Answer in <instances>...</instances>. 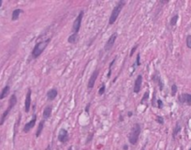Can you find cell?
Masks as SVG:
<instances>
[{"instance_id": "1", "label": "cell", "mask_w": 191, "mask_h": 150, "mask_svg": "<svg viewBox=\"0 0 191 150\" xmlns=\"http://www.w3.org/2000/svg\"><path fill=\"white\" fill-rule=\"evenodd\" d=\"M141 125L139 123L134 124L131 128V130L128 134V141L131 143L132 145H137V143L139 141V137H140L141 134Z\"/></svg>"}, {"instance_id": "2", "label": "cell", "mask_w": 191, "mask_h": 150, "mask_svg": "<svg viewBox=\"0 0 191 150\" xmlns=\"http://www.w3.org/2000/svg\"><path fill=\"white\" fill-rule=\"evenodd\" d=\"M50 41H51V38H49V39H47L45 40L40 41V42H38L36 44L33 51H32V57H33L34 59L38 58V57L43 53V51L47 48L48 44L50 43Z\"/></svg>"}, {"instance_id": "3", "label": "cell", "mask_w": 191, "mask_h": 150, "mask_svg": "<svg viewBox=\"0 0 191 150\" xmlns=\"http://www.w3.org/2000/svg\"><path fill=\"white\" fill-rule=\"evenodd\" d=\"M126 6V1L124 0H120L117 5L115 6L114 8H113L112 13H111V16H110V19H109V24H113L115 23V21L117 20L119 14L121 13L123 8H124Z\"/></svg>"}, {"instance_id": "4", "label": "cell", "mask_w": 191, "mask_h": 150, "mask_svg": "<svg viewBox=\"0 0 191 150\" xmlns=\"http://www.w3.org/2000/svg\"><path fill=\"white\" fill-rule=\"evenodd\" d=\"M16 103H17V98H16V95L13 94V95H11V98H9V107L7 108V110H6V111L4 112V113H3L2 116H1V118H0V126H2L3 124H4L6 118H7V116H9V112H11V111L12 110V108H13V107L15 106Z\"/></svg>"}, {"instance_id": "5", "label": "cell", "mask_w": 191, "mask_h": 150, "mask_svg": "<svg viewBox=\"0 0 191 150\" xmlns=\"http://www.w3.org/2000/svg\"><path fill=\"white\" fill-rule=\"evenodd\" d=\"M83 11H82L77 16V18L75 19V21L73 22V25H72V31L74 34H78L81 28V24H82L83 21Z\"/></svg>"}, {"instance_id": "6", "label": "cell", "mask_w": 191, "mask_h": 150, "mask_svg": "<svg viewBox=\"0 0 191 150\" xmlns=\"http://www.w3.org/2000/svg\"><path fill=\"white\" fill-rule=\"evenodd\" d=\"M117 37H118L117 33L114 32V33H113L112 36L109 38V40H107V42H106L105 46H104V50L105 51H110L112 49V46H113V44H114V42H115L116 39H117Z\"/></svg>"}, {"instance_id": "7", "label": "cell", "mask_w": 191, "mask_h": 150, "mask_svg": "<svg viewBox=\"0 0 191 150\" xmlns=\"http://www.w3.org/2000/svg\"><path fill=\"white\" fill-rule=\"evenodd\" d=\"M178 101L180 103H184V104H187L191 106V94H187V93H183L181 94L179 97H178Z\"/></svg>"}, {"instance_id": "8", "label": "cell", "mask_w": 191, "mask_h": 150, "mask_svg": "<svg viewBox=\"0 0 191 150\" xmlns=\"http://www.w3.org/2000/svg\"><path fill=\"white\" fill-rule=\"evenodd\" d=\"M31 95H32V90L31 88L27 89L26 97H25V101H24V111L25 113H29L31 107Z\"/></svg>"}, {"instance_id": "9", "label": "cell", "mask_w": 191, "mask_h": 150, "mask_svg": "<svg viewBox=\"0 0 191 150\" xmlns=\"http://www.w3.org/2000/svg\"><path fill=\"white\" fill-rule=\"evenodd\" d=\"M98 73H99V69H96V71H93L92 75L90 76V78L88 80V84H87V87H88L89 89H92L94 87L95 83H96V80L98 76Z\"/></svg>"}, {"instance_id": "10", "label": "cell", "mask_w": 191, "mask_h": 150, "mask_svg": "<svg viewBox=\"0 0 191 150\" xmlns=\"http://www.w3.org/2000/svg\"><path fill=\"white\" fill-rule=\"evenodd\" d=\"M36 121H37V114H34L33 116H32V119L29 121L28 123H26L24 127V132L27 133L29 130H31L36 125Z\"/></svg>"}, {"instance_id": "11", "label": "cell", "mask_w": 191, "mask_h": 150, "mask_svg": "<svg viewBox=\"0 0 191 150\" xmlns=\"http://www.w3.org/2000/svg\"><path fill=\"white\" fill-rule=\"evenodd\" d=\"M69 140V132L67 130L61 129L58 133V141L61 143H66Z\"/></svg>"}, {"instance_id": "12", "label": "cell", "mask_w": 191, "mask_h": 150, "mask_svg": "<svg viewBox=\"0 0 191 150\" xmlns=\"http://www.w3.org/2000/svg\"><path fill=\"white\" fill-rule=\"evenodd\" d=\"M141 83H142V75H138L137 78L135 80V84H134V87H133V91L134 93L138 94L139 92L141 91Z\"/></svg>"}, {"instance_id": "13", "label": "cell", "mask_w": 191, "mask_h": 150, "mask_svg": "<svg viewBox=\"0 0 191 150\" xmlns=\"http://www.w3.org/2000/svg\"><path fill=\"white\" fill-rule=\"evenodd\" d=\"M57 95H58L57 89L56 88H52L47 92V100H50V101L54 100V98L57 97Z\"/></svg>"}, {"instance_id": "14", "label": "cell", "mask_w": 191, "mask_h": 150, "mask_svg": "<svg viewBox=\"0 0 191 150\" xmlns=\"http://www.w3.org/2000/svg\"><path fill=\"white\" fill-rule=\"evenodd\" d=\"M153 80L158 85V87H159V90L162 91L163 87H164V84H163L162 80H161V78H160L159 74H158V72H157V74H155V76L153 77Z\"/></svg>"}, {"instance_id": "15", "label": "cell", "mask_w": 191, "mask_h": 150, "mask_svg": "<svg viewBox=\"0 0 191 150\" xmlns=\"http://www.w3.org/2000/svg\"><path fill=\"white\" fill-rule=\"evenodd\" d=\"M52 109H53V108H52V106H47L43 110V113H42V119L43 120H46V119L50 118V117H51Z\"/></svg>"}, {"instance_id": "16", "label": "cell", "mask_w": 191, "mask_h": 150, "mask_svg": "<svg viewBox=\"0 0 191 150\" xmlns=\"http://www.w3.org/2000/svg\"><path fill=\"white\" fill-rule=\"evenodd\" d=\"M24 11L21 9H14L13 12H12V16H11V20L12 21H17L19 17H20L21 13H22Z\"/></svg>"}, {"instance_id": "17", "label": "cell", "mask_w": 191, "mask_h": 150, "mask_svg": "<svg viewBox=\"0 0 191 150\" xmlns=\"http://www.w3.org/2000/svg\"><path fill=\"white\" fill-rule=\"evenodd\" d=\"M44 124H45V120H41L40 124H38V130H37V132H36V137H40L41 132H42L43 130V128H44Z\"/></svg>"}, {"instance_id": "18", "label": "cell", "mask_w": 191, "mask_h": 150, "mask_svg": "<svg viewBox=\"0 0 191 150\" xmlns=\"http://www.w3.org/2000/svg\"><path fill=\"white\" fill-rule=\"evenodd\" d=\"M9 85H6V87L2 89V91H1V93H0V100H3V98H5L7 96L9 95Z\"/></svg>"}, {"instance_id": "19", "label": "cell", "mask_w": 191, "mask_h": 150, "mask_svg": "<svg viewBox=\"0 0 191 150\" xmlns=\"http://www.w3.org/2000/svg\"><path fill=\"white\" fill-rule=\"evenodd\" d=\"M78 40H79L78 34H74L73 33L72 35H70V36L69 37V39H67V41H69V42L71 43V44H75V43H77Z\"/></svg>"}, {"instance_id": "20", "label": "cell", "mask_w": 191, "mask_h": 150, "mask_svg": "<svg viewBox=\"0 0 191 150\" xmlns=\"http://www.w3.org/2000/svg\"><path fill=\"white\" fill-rule=\"evenodd\" d=\"M181 129H182V128H181V125H180L179 123H177V124H176V126H175V128H174V130H173V133H172L173 138H175L176 135L180 132Z\"/></svg>"}, {"instance_id": "21", "label": "cell", "mask_w": 191, "mask_h": 150, "mask_svg": "<svg viewBox=\"0 0 191 150\" xmlns=\"http://www.w3.org/2000/svg\"><path fill=\"white\" fill-rule=\"evenodd\" d=\"M178 19H179V16H178L177 14H176V15H174V16H172V17L171 18L170 24H171V26H173V25H175V24H176L177 21H178Z\"/></svg>"}, {"instance_id": "22", "label": "cell", "mask_w": 191, "mask_h": 150, "mask_svg": "<svg viewBox=\"0 0 191 150\" xmlns=\"http://www.w3.org/2000/svg\"><path fill=\"white\" fill-rule=\"evenodd\" d=\"M115 60H116V57H114V58L112 59V63H111V64H110V65H109V72H108V75H107V77H108V78H110V77H111V74H112V68L113 64L115 63Z\"/></svg>"}, {"instance_id": "23", "label": "cell", "mask_w": 191, "mask_h": 150, "mask_svg": "<svg viewBox=\"0 0 191 150\" xmlns=\"http://www.w3.org/2000/svg\"><path fill=\"white\" fill-rule=\"evenodd\" d=\"M148 98H149V91H146L143 94V97H142V98L141 100V104H143L145 101L148 100Z\"/></svg>"}, {"instance_id": "24", "label": "cell", "mask_w": 191, "mask_h": 150, "mask_svg": "<svg viewBox=\"0 0 191 150\" xmlns=\"http://www.w3.org/2000/svg\"><path fill=\"white\" fill-rule=\"evenodd\" d=\"M177 90H178V88H177V85H175V84H173L172 85H171V96H175L176 95V93H177Z\"/></svg>"}, {"instance_id": "25", "label": "cell", "mask_w": 191, "mask_h": 150, "mask_svg": "<svg viewBox=\"0 0 191 150\" xmlns=\"http://www.w3.org/2000/svg\"><path fill=\"white\" fill-rule=\"evenodd\" d=\"M156 121L158 123V124H160V125H163L164 124V118H163V116H157L156 117Z\"/></svg>"}, {"instance_id": "26", "label": "cell", "mask_w": 191, "mask_h": 150, "mask_svg": "<svg viewBox=\"0 0 191 150\" xmlns=\"http://www.w3.org/2000/svg\"><path fill=\"white\" fill-rule=\"evenodd\" d=\"M186 46L188 47L189 49H191V35L187 36L186 38Z\"/></svg>"}, {"instance_id": "27", "label": "cell", "mask_w": 191, "mask_h": 150, "mask_svg": "<svg viewBox=\"0 0 191 150\" xmlns=\"http://www.w3.org/2000/svg\"><path fill=\"white\" fill-rule=\"evenodd\" d=\"M105 89H106V87H105V85H103L101 87H100V89L98 90V95L99 96H102L103 94H104V92H105Z\"/></svg>"}, {"instance_id": "28", "label": "cell", "mask_w": 191, "mask_h": 150, "mask_svg": "<svg viewBox=\"0 0 191 150\" xmlns=\"http://www.w3.org/2000/svg\"><path fill=\"white\" fill-rule=\"evenodd\" d=\"M136 66H141V55L138 54L137 55V58H136Z\"/></svg>"}, {"instance_id": "29", "label": "cell", "mask_w": 191, "mask_h": 150, "mask_svg": "<svg viewBox=\"0 0 191 150\" xmlns=\"http://www.w3.org/2000/svg\"><path fill=\"white\" fill-rule=\"evenodd\" d=\"M156 97H157V95H156V92L154 93V96H153V98H152V106H156Z\"/></svg>"}, {"instance_id": "30", "label": "cell", "mask_w": 191, "mask_h": 150, "mask_svg": "<svg viewBox=\"0 0 191 150\" xmlns=\"http://www.w3.org/2000/svg\"><path fill=\"white\" fill-rule=\"evenodd\" d=\"M157 105H158V109H162L163 108V102L161 100H157Z\"/></svg>"}, {"instance_id": "31", "label": "cell", "mask_w": 191, "mask_h": 150, "mask_svg": "<svg viewBox=\"0 0 191 150\" xmlns=\"http://www.w3.org/2000/svg\"><path fill=\"white\" fill-rule=\"evenodd\" d=\"M137 48H138V45H135L133 48H132L131 51H130V55H129V56H133V54L136 52V50H137Z\"/></svg>"}, {"instance_id": "32", "label": "cell", "mask_w": 191, "mask_h": 150, "mask_svg": "<svg viewBox=\"0 0 191 150\" xmlns=\"http://www.w3.org/2000/svg\"><path fill=\"white\" fill-rule=\"evenodd\" d=\"M90 103H88L86 105V107H85V113H89V109H90Z\"/></svg>"}, {"instance_id": "33", "label": "cell", "mask_w": 191, "mask_h": 150, "mask_svg": "<svg viewBox=\"0 0 191 150\" xmlns=\"http://www.w3.org/2000/svg\"><path fill=\"white\" fill-rule=\"evenodd\" d=\"M132 114H133V113H132V112H128V117H131V116H132Z\"/></svg>"}, {"instance_id": "34", "label": "cell", "mask_w": 191, "mask_h": 150, "mask_svg": "<svg viewBox=\"0 0 191 150\" xmlns=\"http://www.w3.org/2000/svg\"><path fill=\"white\" fill-rule=\"evenodd\" d=\"M123 149H124V150H128V146L127 145H125L124 146H123Z\"/></svg>"}, {"instance_id": "35", "label": "cell", "mask_w": 191, "mask_h": 150, "mask_svg": "<svg viewBox=\"0 0 191 150\" xmlns=\"http://www.w3.org/2000/svg\"><path fill=\"white\" fill-rule=\"evenodd\" d=\"M120 121H123V116H120Z\"/></svg>"}, {"instance_id": "36", "label": "cell", "mask_w": 191, "mask_h": 150, "mask_svg": "<svg viewBox=\"0 0 191 150\" xmlns=\"http://www.w3.org/2000/svg\"><path fill=\"white\" fill-rule=\"evenodd\" d=\"M2 6V0H0V7Z\"/></svg>"}, {"instance_id": "37", "label": "cell", "mask_w": 191, "mask_h": 150, "mask_svg": "<svg viewBox=\"0 0 191 150\" xmlns=\"http://www.w3.org/2000/svg\"><path fill=\"white\" fill-rule=\"evenodd\" d=\"M69 150H72V147H71V146H70V147L69 148Z\"/></svg>"}, {"instance_id": "38", "label": "cell", "mask_w": 191, "mask_h": 150, "mask_svg": "<svg viewBox=\"0 0 191 150\" xmlns=\"http://www.w3.org/2000/svg\"><path fill=\"white\" fill-rule=\"evenodd\" d=\"M141 150H144V148H142V149H141Z\"/></svg>"}, {"instance_id": "39", "label": "cell", "mask_w": 191, "mask_h": 150, "mask_svg": "<svg viewBox=\"0 0 191 150\" xmlns=\"http://www.w3.org/2000/svg\"><path fill=\"white\" fill-rule=\"evenodd\" d=\"M189 150H191V149H189Z\"/></svg>"}]
</instances>
